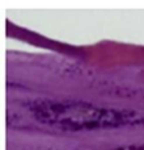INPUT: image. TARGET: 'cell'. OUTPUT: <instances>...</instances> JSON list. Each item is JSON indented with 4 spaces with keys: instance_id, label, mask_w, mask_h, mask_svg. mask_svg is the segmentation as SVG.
Returning <instances> with one entry per match:
<instances>
[{
    "instance_id": "7a4b0ae2",
    "label": "cell",
    "mask_w": 144,
    "mask_h": 150,
    "mask_svg": "<svg viewBox=\"0 0 144 150\" xmlns=\"http://www.w3.org/2000/svg\"><path fill=\"white\" fill-rule=\"evenodd\" d=\"M111 150H144V144H139V145H129V146H119V148H114Z\"/></svg>"
},
{
    "instance_id": "6da1fadb",
    "label": "cell",
    "mask_w": 144,
    "mask_h": 150,
    "mask_svg": "<svg viewBox=\"0 0 144 150\" xmlns=\"http://www.w3.org/2000/svg\"><path fill=\"white\" fill-rule=\"evenodd\" d=\"M28 108L39 122L64 130L111 129L144 124V116L136 112L80 101L38 100L30 103Z\"/></svg>"
}]
</instances>
